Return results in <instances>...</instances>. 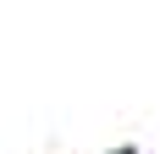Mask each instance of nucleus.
Returning <instances> with one entry per match:
<instances>
[{
  "label": "nucleus",
  "mask_w": 160,
  "mask_h": 154,
  "mask_svg": "<svg viewBox=\"0 0 160 154\" xmlns=\"http://www.w3.org/2000/svg\"><path fill=\"white\" fill-rule=\"evenodd\" d=\"M111 154H138V149H111Z\"/></svg>",
  "instance_id": "nucleus-1"
}]
</instances>
